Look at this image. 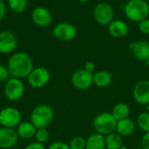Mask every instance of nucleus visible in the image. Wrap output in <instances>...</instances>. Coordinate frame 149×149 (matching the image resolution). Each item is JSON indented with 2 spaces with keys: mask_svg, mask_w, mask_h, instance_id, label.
I'll return each mask as SVG.
<instances>
[{
  "mask_svg": "<svg viewBox=\"0 0 149 149\" xmlns=\"http://www.w3.org/2000/svg\"><path fill=\"white\" fill-rule=\"evenodd\" d=\"M85 69L88 72H93L94 70V64L93 62H88L86 64V66H85Z\"/></svg>",
  "mask_w": 149,
  "mask_h": 149,
  "instance_id": "473e14b6",
  "label": "nucleus"
},
{
  "mask_svg": "<svg viewBox=\"0 0 149 149\" xmlns=\"http://www.w3.org/2000/svg\"><path fill=\"white\" fill-rule=\"evenodd\" d=\"M106 141L102 134H94L88 137L86 140V149H105Z\"/></svg>",
  "mask_w": 149,
  "mask_h": 149,
  "instance_id": "6ab92c4d",
  "label": "nucleus"
},
{
  "mask_svg": "<svg viewBox=\"0 0 149 149\" xmlns=\"http://www.w3.org/2000/svg\"><path fill=\"white\" fill-rule=\"evenodd\" d=\"M86 145V141L80 136L73 138L69 145L70 149H85Z\"/></svg>",
  "mask_w": 149,
  "mask_h": 149,
  "instance_id": "a878e982",
  "label": "nucleus"
},
{
  "mask_svg": "<svg viewBox=\"0 0 149 149\" xmlns=\"http://www.w3.org/2000/svg\"><path fill=\"white\" fill-rule=\"evenodd\" d=\"M112 80L111 74L107 71H100L93 75V83L99 87L107 86Z\"/></svg>",
  "mask_w": 149,
  "mask_h": 149,
  "instance_id": "aec40b11",
  "label": "nucleus"
},
{
  "mask_svg": "<svg viewBox=\"0 0 149 149\" xmlns=\"http://www.w3.org/2000/svg\"><path fill=\"white\" fill-rule=\"evenodd\" d=\"M17 130L10 127H0V149H8L13 148L18 141Z\"/></svg>",
  "mask_w": 149,
  "mask_h": 149,
  "instance_id": "9d476101",
  "label": "nucleus"
},
{
  "mask_svg": "<svg viewBox=\"0 0 149 149\" xmlns=\"http://www.w3.org/2000/svg\"><path fill=\"white\" fill-rule=\"evenodd\" d=\"M20 112L11 107H5L0 111V125L2 127L14 128L21 123Z\"/></svg>",
  "mask_w": 149,
  "mask_h": 149,
  "instance_id": "39448f33",
  "label": "nucleus"
},
{
  "mask_svg": "<svg viewBox=\"0 0 149 149\" xmlns=\"http://www.w3.org/2000/svg\"><path fill=\"white\" fill-rule=\"evenodd\" d=\"M136 149H142V148H136Z\"/></svg>",
  "mask_w": 149,
  "mask_h": 149,
  "instance_id": "58836bf2",
  "label": "nucleus"
},
{
  "mask_svg": "<svg viewBox=\"0 0 149 149\" xmlns=\"http://www.w3.org/2000/svg\"><path fill=\"white\" fill-rule=\"evenodd\" d=\"M105 141L107 149H120L122 147V138L119 134L111 133L107 135Z\"/></svg>",
  "mask_w": 149,
  "mask_h": 149,
  "instance_id": "412c9836",
  "label": "nucleus"
},
{
  "mask_svg": "<svg viewBox=\"0 0 149 149\" xmlns=\"http://www.w3.org/2000/svg\"><path fill=\"white\" fill-rule=\"evenodd\" d=\"M116 130L118 134L123 136L132 135L135 130V124L132 119L127 118L124 120H120L117 121Z\"/></svg>",
  "mask_w": 149,
  "mask_h": 149,
  "instance_id": "a211bd4d",
  "label": "nucleus"
},
{
  "mask_svg": "<svg viewBox=\"0 0 149 149\" xmlns=\"http://www.w3.org/2000/svg\"><path fill=\"white\" fill-rule=\"evenodd\" d=\"M79 2H81V3H86V2H88L90 0H78Z\"/></svg>",
  "mask_w": 149,
  "mask_h": 149,
  "instance_id": "72a5a7b5",
  "label": "nucleus"
},
{
  "mask_svg": "<svg viewBox=\"0 0 149 149\" xmlns=\"http://www.w3.org/2000/svg\"><path fill=\"white\" fill-rule=\"evenodd\" d=\"M139 29L140 31L144 34H149V19L146 18L140 22L139 24Z\"/></svg>",
  "mask_w": 149,
  "mask_h": 149,
  "instance_id": "bb28decb",
  "label": "nucleus"
},
{
  "mask_svg": "<svg viewBox=\"0 0 149 149\" xmlns=\"http://www.w3.org/2000/svg\"><path fill=\"white\" fill-rule=\"evenodd\" d=\"M6 15V7L3 1H0V21L3 19Z\"/></svg>",
  "mask_w": 149,
  "mask_h": 149,
  "instance_id": "7c9ffc66",
  "label": "nucleus"
},
{
  "mask_svg": "<svg viewBox=\"0 0 149 149\" xmlns=\"http://www.w3.org/2000/svg\"><path fill=\"white\" fill-rule=\"evenodd\" d=\"M120 149H127V148L126 147H121V148H120Z\"/></svg>",
  "mask_w": 149,
  "mask_h": 149,
  "instance_id": "f704fd0d",
  "label": "nucleus"
},
{
  "mask_svg": "<svg viewBox=\"0 0 149 149\" xmlns=\"http://www.w3.org/2000/svg\"><path fill=\"white\" fill-rule=\"evenodd\" d=\"M17 46L16 36L7 31L0 32V53L7 54L12 52Z\"/></svg>",
  "mask_w": 149,
  "mask_h": 149,
  "instance_id": "f8f14e48",
  "label": "nucleus"
},
{
  "mask_svg": "<svg viewBox=\"0 0 149 149\" xmlns=\"http://www.w3.org/2000/svg\"><path fill=\"white\" fill-rule=\"evenodd\" d=\"M54 113L48 105H38L31 113V122L37 128H45L53 120Z\"/></svg>",
  "mask_w": 149,
  "mask_h": 149,
  "instance_id": "7ed1b4c3",
  "label": "nucleus"
},
{
  "mask_svg": "<svg viewBox=\"0 0 149 149\" xmlns=\"http://www.w3.org/2000/svg\"><path fill=\"white\" fill-rule=\"evenodd\" d=\"M129 107L125 104V103H120L118 105H116L113 109V113L112 114L113 115V117L118 120H124L128 118V114H129Z\"/></svg>",
  "mask_w": 149,
  "mask_h": 149,
  "instance_id": "4be33fe9",
  "label": "nucleus"
},
{
  "mask_svg": "<svg viewBox=\"0 0 149 149\" xmlns=\"http://www.w3.org/2000/svg\"><path fill=\"white\" fill-rule=\"evenodd\" d=\"M134 97L135 100L143 105L149 104V81H140L134 89Z\"/></svg>",
  "mask_w": 149,
  "mask_h": 149,
  "instance_id": "2eb2a0df",
  "label": "nucleus"
},
{
  "mask_svg": "<svg viewBox=\"0 0 149 149\" xmlns=\"http://www.w3.org/2000/svg\"><path fill=\"white\" fill-rule=\"evenodd\" d=\"M50 72L44 67L34 68L27 77L28 83L31 87L41 88L50 81Z\"/></svg>",
  "mask_w": 149,
  "mask_h": 149,
  "instance_id": "6e6552de",
  "label": "nucleus"
},
{
  "mask_svg": "<svg viewBox=\"0 0 149 149\" xmlns=\"http://www.w3.org/2000/svg\"><path fill=\"white\" fill-rule=\"evenodd\" d=\"M143 149H149V132H148L142 138Z\"/></svg>",
  "mask_w": 149,
  "mask_h": 149,
  "instance_id": "2f4dec72",
  "label": "nucleus"
},
{
  "mask_svg": "<svg viewBox=\"0 0 149 149\" xmlns=\"http://www.w3.org/2000/svg\"><path fill=\"white\" fill-rule=\"evenodd\" d=\"M17 127V133L18 136L24 140H29L33 138L37 131V127L31 122L29 121L21 122Z\"/></svg>",
  "mask_w": 149,
  "mask_h": 149,
  "instance_id": "f3484780",
  "label": "nucleus"
},
{
  "mask_svg": "<svg viewBox=\"0 0 149 149\" xmlns=\"http://www.w3.org/2000/svg\"><path fill=\"white\" fill-rule=\"evenodd\" d=\"M117 120L112 113H103L97 115L93 120L95 130L100 134H109L116 129Z\"/></svg>",
  "mask_w": 149,
  "mask_h": 149,
  "instance_id": "20e7f679",
  "label": "nucleus"
},
{
  "mask_svg": "<svg viewBox=\"0 0 149 149\" xmlns=\"http://www.w3.org/2000/svg\"><path fill=\"white\" fill-rule=\"evenodd\" d=\"M31 19L38 26L45 27L51 24L52 17L51 12L46 8L38 6L31 12Z\"/></svg>",
  "mask_w": 149,
  "mask_h": 149,
  "instance_id": "ddd939ff",
  "label": "nucleus"
},
{
  "mask_svg": "<svg viewBox=\"0 0 149 149\" xmlns=\"http://www.w3.org/2000/svg\"><path fill=\"white\" fill-rule=\"evenodd\" d=\"M3 91L8 100L16 101L23 97L24 93V86L20 79L12 78L6 82Z\"/></svg>",
  "mask_w": 149,
  "mask_h": 149,
  "instance_id": "423d86ee",
  "label": "nucleus"
},
{
  "mask_svg": "<svg viewBox=\"0 0 149 149\" xmlns=\"http://www.w3.org/2000/svg\"><path fill=\"white\" fill-rule=\"evenodd\" d=\"M113 9L110 4L107 3H98L93 10V17L100 24H109L113 20Z\"/></svg>",
  "mask_w": 149,
  "mask_h": 149,
  "instance_id": "0eeeda50",
  "label": "nucleus"
},
{
  "mask_svg": "<svg viewBox=\"0 0 149 149\" xmlns=\"http://www.w3.org/2000/svg\"><path fill=\"white\" fill-rule=\"evenodd\" d=\"M9 71L7 69V67H5L4 65H0V83L3 82L9 76Z\"/></svg>",
  "mask_w": 149,
  "mask_h": 149,
  "instance_id": "c85d7f7f",
  "label": "nucleus"
},
{
  "mask_svg": "<svg viewBox=\"0 0 149 149\" xmlns=\"http://www.w3.org/2000/svg\"><path fill=\"white\" fill-rule=\"evenodd\" d=\"M147 63H148V65H149V59H148V61H147Z\"/></svg>",
  "mask_w": 149,
  "mask_h": 149,
  "instance_id": "e433bc0d",
  "label": "nucleus"
},
{
  "mask_svg": "<svg viewBox=\"0 0 149 149\" xmlns=\"http://www.w3.org/2000/svg\"><path fill=\"white\" fill-rule=\"evenodd\" d=\"M76 34L75 26L69 23H60L53 29V35L61 41H70L75 38Z\"/></svg>",
  "mask_w": 149,
  "mask_h": 149,
  "instance_id": "9b49d317",
  "label": "nucleus"
},
{
  "mask_svg": "<svg viewBox=\"0 0 149 149\" xmlns=\"http://www.w3.org/2000/svg\"><path fill=\"white\" fill-rule=\"evenodd\" d=\"M9 73L13 78H27L33 70V63L31 57L25 52H17L11 55L7 63Z\"/></svg>",
  "mask_w": 149,
  "mask_h": 149,
  "instance_id": "f257e3e1",
  "label": "nucleus"
},
{
  "mask_svg": "<svg viewBox=\"0 0 149 149\" xmlns=\"http://www.w3.org/2000/svg\"><path fill=\"white\" fill-rule=\"evenodd\" d=\"M124 10L127 17L134 22L140 23L149 15V4L144 0H129Z\"/></svg>",
  "mask_w": 149,
  "mask_h": 149,
  "instance_id": "f03ea898",
  "label": "nucleus"
},
{
  "mask_svg": "<svg viewBox=\"0 0 149 149\" xmlns=\"http://www.w3.org/2000/svg\"><path fill=\"white\" fill-rule=\"evenodd\" d=\"M129 49L139 60L147 62L149 59L148 41L141 40L138 42H133L129 45Z\"/></svg>",
  "mask_w": 149,
  "mask_h": 149,
  "instance_id": "4468645a",
  "label": "nucleus"
},
{
  "mask_svg": "<svg viewBox=\"0 0 149 149\" xmlns=\"http://www.w3.org/2000/svg\"><path fill=\"white\" fill-rule=\"evenodd\" d=\"M108 31L114 38H123L128 33V26L121 20H113L109 24Z\"/></svg>",
  "mask_w": 149,
  "mask_h": 149,
  "instance_id": "dca6fc26",
  "label": "nucleus"
},
{
  "mask_svg": "<svg viewBox=\"0 0 149 149\" xmlns=\"http://www.w3.org/2000/svg\"><path fill=\"white\" fill-rule=\"evenodd\" d=\"M24 149H46L45 145L39 142H32L29 145H27Z\"/></svg>",
  "mask_w": 149,
  "mask_h": 149,
  "instance_id": "c756f323",
  "label": "nucleus"
},
{
  "mask_svg": "<svg viewBox=\"0 0 149 149\" xmlns=\"http://www.w3.org/2000/svg\"><path fill=\"white\" fill-rule=\"evenodd\" d=\"M137 122L139 127L145 132H149V113H142L139 115L137 119Z\"/></svg>",
  "mask_w": 149,
  "mask_h": 149,
  "instance_id": "b1692460",
  "label": "nucleus"
},
{
  "mask_svg": "<svg viewBox=\"0 0 149 149\" xmlns=\"http://www.w3.org/2000/svg\"><path fill=\"white\" fill-rule=\"evenodd\" d=\"M148 113H149V104H148Z\"/></svg>",
  "mask_w": 149,
  "mask_h": 149,
  "instance_id": "c9c22d12",
  "label": "nucleus"
},
{
  "mask_svg": "<svg viewBox=\"0 0 149 149\" xmlns=\"http://www.w3.org/2000/svg\"><path fill=\"white\" fill-rule=\"evenodd\" d=\"M48 149H70L69 146L62 141H56L50 145Z\"/></svg>",
  "mask_w": 149,
  "mask_h": 149,
  "instance_id": "cd10ccee",
  "label": "nucleus"
},
{
  "mask_svg": "<svg viewBox=\"0 0 149 149\" xmlns=\"http://www.w3.org/2000/svg\"><path fill=\"white\" fill-rule=\"evenodd\" d=\"M8 3L15 13H22L26 9L27 0H8Z\"/></svg>",
  "mask_w": 149,
  "mask_h": 149,
  "instance_id": "5701e85b",
  "label": "nucleus"
},
{
  "mask_svg": "<svg viewBox=\"0 0 149 149\" xmlns=\"http://www.w3.org/2000/svg\"><path fill=\"white\" fill-rule=\"evenodd\" d=\"M114 1H120V0H114Z\"/></svg>",
  "mask_w": 149,
  "mask_h": 149,
  "instance_id": "4c0bfd02",
  "label": "nucleus"
},
{
  "mask_svg": "<svg viewBox=\"0 0 149 149\" xmlns=\"http://www.w3.org/2000/svg\"><path fill=\"white\" fill-rule=\"evenodd\" d=\"M72 83L79 90L88 89L93 83V75L86 69L78 70L74 72L72 76Z\"/></svg>",
  "mask_w": 149,
  "mask_h": 149,
  "instance_id": "1a4fd4ad",
  "label": "nucleus"
},
{
  "mask_svg": "<svg viewBox=\"0 0 149 149\" xmlns=\"http://www.w3.org/2000/svg\"><path fill=\"white\" fill-rule=\"evenodd\" d=\"M35 138L39 143H45L49 140V132L46 128H37Z\"/></svg>",
  "mask_w": 149,
  "mask_h": 149,
  "instance_id": "393cba45",
  "label": "nucleus"
},
{
  "mask_svg": "<svg viewBox=\"0 0 149 149\" xmlns=\"http://www.w3.org/2000/svg\"><path fill=\"white\" fill-rule=\"evenodd\" d=\"M0 1H3V0H0Z\"/></svg>",
  "mask_w": 149,
  "mask_h": 149,
  "instance_id": "ea45409f",
  "label": "nucleus"
}]
</instances>
